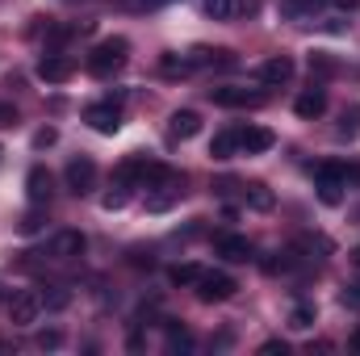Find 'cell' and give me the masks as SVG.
<instances>
[{
  "mask_svg": "<svg viewBox=\"0 0 360 356\" xmlns=\"http://www.w3.org/2000/svg\"><path fill=\"white\" fill-rule=\"evenodd\" d=\"M42 231V205H34L25 218H21V235H38Z\"/></svg>",
  "mask_w": 360,
  "mask_h": 356,
  "instance_id": "cell-30",
  "label": "cell"
},
{
  "mask_svg": "<svg viewBox=\"0 0 360 356\" xmlns=\"http://www.w3.org/2000/svg\"><path fill=\"white\" fill-rule=\"evenodd\" d=\"M310 72H319V76H335V72H340V63H335L327 51H314V55H310Z\"/></svg>",
  "mask_w": 360,
  "mask_h": 356,
  "instance_id": "cell-28",
  "label": "cell"
},
{
  "mask_svg": "<svg viewBox=\"0 0 360 356\" xmlns=\"http://www.w3.org/2000/svg\"><path fill=\"white\" fill-rule=\"evenodd\" d=\"M197 276H201V268L197 265H172L168 268V281L180 285V289H184V285H197Z\"/></svg>",
  "mask_w": 360,
  "mask_h": 356,
  "instance_id": "cell-24",
  "label": "cell"
},
{
  "mask_svg": "<svg viewBox=\"0 0 360 356\" xmlns=\"http://www.w3.org/2000/svg\"><path fill=\"white\" fill-rule=\"evenodd\" d=\"M51 193H55V177H51L42 164H34V168L25 172V197H30V205H46Z\"/></svg>",
  "mask_w": 360,
  "mask_h": 356,
  "instance_id": "cell-13",
  "label": "cell"
},
{
  "mask_svg": "<svg viewBox=\"0 0 360 356\" xmlns=\"http://www.w3.org/2000/svg\"><path fill=\"white\" fill-rule=\"evenodd\" d=\"M260 352H281V356H285V352H289V344H285V340H264V344H260Z\"/></svg>",
  "mask_w": 360,
  "mask_h": 356,
  "instance_id": "cell-34",
  "label": "cell"
},
{
  "mask_svg": "<svg viewBox=\"0 0 360 356\" xmlns=\"http://www.w3.org/2000/svg\"><path fill=\"white\" fill-rule=\"evenodd\" d=\"M84 122H89L96 134H117V130H122V101L105 96V101L89 105V109H84Z\"/></svg>",
  "mask_w": 360,
  "mask_h": 356,
  "instance_id": "cell-5",
  "label": "cell"
},
{
  "mask_svg": "<svg viewBox=\"0 0 360 356\" xmlns=\"http://www.w3.org/2000/svg\"><path fill=\"white\" fill-rule=\"evenodd\" d=\"M193 289H197V298H201V302H226V298H235V289H239V285H235V276H231V272H201Z\"/></svg>",
  "mask_w": 360,
  "mask_h": 356,
  "instance_id": "cell-8",
  "label": "cell"
},
{
  "mask_svg": "<svg viewBox=\"0 0 360 356\" xmlns=\"http://www.w3.org/2000/svg\"><path fill=\"white\" fill-rule=\"evenodd\" d=\"M55 139H59V130H55V126H42V130L34 134V147H38V151H42V147H55Z\"/></svg>",
  "mask_w": 360,
  "mask_h": 356,
  "instance_id": "cell-31",
  "label": "cell"
},
{
  "mask_svg": "<svg viewBox=\"0 0 360 356\" xmlns=\"http://www.w3.org/2000/svg\"><path fill=\"white\" fill-rule=\"evenodd\" d=\"M210 155H214L218 164L235 160V155H239V130H218V134L210 139Z\"/></svg>",
  "mask_w": 360,
  "mask_h": 356,
  "instance_id": "cell-17",
  "label": "cell"
},
{
  "mask_svg": "<svg viewBox=\"0 0 360 356\" xmlns=\"http://www.w3.org/2000/svg\"><path fill=\"white\" fill-rule=\"evenodd\" d=\"M210 101H214V105H222V109H260V105L269 101V92L222 84V89H210Z\"/></svg>",
  "mask_w": 360,
  "mask_h": 356,
  "instance_id": "cell-7",
  "label": "cell"
},
{
  "mask_svg": "<svg viewBox=\"0 0 360 356\" xmlns=\"http://www.w3.org/2000/svg\"><path fill=\"white\" fill-rule=\"evenodd\" d=\"M134 8H160V4H172V0H130Z\"/></svg>",
  "mask_w": 360,
  "mask_h": 356,
  "instance_id": "cell-36",
  "label": "cell"
},
{
  "mask_svg": "<svg viewBox=\"0 0 360 356\" xmlns=\"http://www.w3.org/2000/svg\"><path fill=\"white\" fill-rule=\"evenodd\" d=\"M256 80L269 84V89L289 84V80H293V59H289V55H272V59H264V63L256 68Z\"/></svg>",
  "mask_w": 360,
  "mask_h": 356,
  "instance_id": "cell-12",
  "label": "cell"
},
{
  "mask_svg": "<svg viewBox=\"0 0 360 356\" xmlns=\"http://www.w3.org/2000/svg\"><path fill=\"white\" fill-rule=\"evenodd\" d=\"M89 252V239H84V231H59V235H51V243H46V260H59V265H72V260H80Z\"/></svg>",
  "mask_w": 360,
  "mask_h": 356,
  "instance_id": "cell-4",
  "label": "cell"
},
{
  "mask_svg": "<svg viewBox=\"0 0 360 356\" xmlns=\"http://www.w3.org/2000/svg\"><path fill=\"white\" fill-rule=\"evenodd\" d=\"M42 310H46V306H42V293H38V289H21V293H13V302H8V323H13V327H34Z\"/></svg>",
  "mask_w": 360,
  "mask_h": 356,
  "instance_id": "cell-6",
  "label": "cell"
},
{
  "mask_svg": "<svg viewBox=\"0 0 360 356\" xmlns=\"http://www.w3.org/2000/svg\"><path fill=\"white\" fill-rule=\"evenodd\" d=\"M63 180H68V189H72L76 197H84V193L96 189V164H92L89 155H76V160H68Z\"/></svg>",
  "mask_w": 360,
  "mask_h": 356,
  "instance_id": "cell-9",
  "label": "cell"
},
{
  "mask_svg": "<svg viewBox=\"0 0 360 356\" xmlns=\"http://www.w3.org/2000/svg\"><path fill=\"white\" fill-rule=\"evenodd\" d=\"M272 143H276V134L264 130V126H243V130H239V151H243V155H264Z\"/></svg>",
  "mask_w": 360,
  "mask_h": 356,
  "instance_id": "cell-16",
  "label": "cell"
},
{
  "mask_svg": "<svg viewBox=\"0 0 360 356\" xmlns=\"http://www.w3.org/2000/svg\"><path fill=\"white\" fill-rule=\"evenodd\" d=\"M72 72H76V63H72L68 55H55V51H51V55L38 59V80H42V84H68Z\"/></svg>",
  "mask_w": 360,
  "mask_h": 356,
  "instance_id": "cell-11",
  "label": "cell"
},
{
  "mask_svg": "<svg viewBox=\"0 0 360 356\" xmlns=\"http://www.w3.org/2000/svg\"><path fill=\"white\" fill-rule=\"evenodd\" d=\"M214 252L222 260H231V265H248L256 256V248H252L248 235H214Z\"/></svg>",
  "mask_w": 360,
  "mask_h": 356,
  "instance_id": "cell-10",
  "label": "cell"
},
{
  "mask_svg": "<svg viewBox=\"0 0 360 356\" xmlns=\"http://www.w3.org/2000/svg\"><path fill=\"white\" fill-rule=\"evenodd\" d=\"M323 4H331V0H281V13H285V17H310V13L323 8Z\"/></svg>",
  "mask_w": 360,
  "mask_h": 356,
  "instance_id": "cell-23",
  "label": "cell"
},
{
  "mask_svg": "<svg viewBox=\"0 0 360 356\" xmlns=\"http://www.w3.org/2000/svg\"><path fill=\"white\" fill-rule=\"evenodd\" d=\"M293 113L306 117V122H310V117H323V113H327V89H323V84L302 89L297 92V101H293Z\"/></svg>",
  "mask_w": 360,
  "mask_h": 356,
  "instance_id": "cell-14",
  "label": "cell"
},
{
  "mask_svg": "<svg viewBox=\"0 0 360 356\" xmlns=\"http://www.w3.org/2000/svg\"><path fill=\"white\" fill-rule=\"evenodd\" d=\"M0 126H17V109L8 101H0Z\"/></svg>",
  "mask_w": 360,
  "mask_h": 356,
  "instance_id": "cell-33",
  "label": "cell"
},
{
  "mask_svg": "<svg viewBox=\"0 0 360 356\" xmlns=\"http://www.w3.org/2000/svg\"><path fill=\"white\" fill-rule=\"evenodd\" d=\"M293 248H297V252H323V256H327V252H331V239H323V235H302Z\"/></svg>",
  "mask_w": 360,
  "mask_h": 356,
  "instance_id": "cell-29",
  "label": "cell"
},
{
  "mask_svg": "<svg viewBox=\"0 0 360 356\" xmlns=\"http://www.w3.org/2000/svg\"><path fill=\"white\" fill-rule=\"evenodd\" d=\"M38 293H42V306H46V310H63V306L72 302V289H68V285H46V289H38Z\"/></svg>",
  "mask_w": 360,
  "mask_h": 356,
  "instance_id": "cell-21",
  "label": "cell"
},
{
  "mask_svg": "<svg viewBox=\"0 0 360 356\" xmlns=\"http://www.w3.org/2000/svg\"><path fill=\"white\" fill-rule=\"evenodd\" d=\"M180 197H184V172H176V168H160V177L147 184V210L151 214L172 210Z\"/></svg>",
  "mask_w": 360,
  "mask_h": 356,
  "instance_id": "cell-2",
  "label": "cell"
},
{
  "mask_svg": "<svg viewBox=\"0 0 360 356\" xmlns=\"http://www.w3.org/2000/svg\"><path fill=\"white\" fill-rule=\"evenodd\" d=\"M126 201H130V184H122V180H117V184L101 197V205H105V210H122Z\"/></svg>",
  "mask_w": 360,
  "mask_h": 356,
  "instance_id": "cell-25",
  "label": "cell"
},
{
  "mask_svg": "<svg viewBox=\"0 0 360 356\" xmlns=\"http://www.w3.org/2000/svg\"><path fill=\"white\" fill-rule=\"evenodd\" d=\"M314 189H319V201L323 205H340L344 201V189H348L344 164H319L314 168Z\"/></svg>",
  "mask_w": 360,
  "mask_h": 356,
  "instance_id": "cell-3",
  "label": "cell"
},
{
  "mask_svg": "<svg viewBox=\"0 0 360 356\" xmlns=\"http://www.w3.org/2000/svg\"><path fill=\"white\" fill-rule=\"evenodd\" d=\"M201 8H205V17H214V21H235V17H243V13H256L260 0H205Z\"/></svg>",
  "mask_w": 360,
  "mask_h": 356,
  "instance_id": "cell-15",
  "label": "cell"
},
{
  "mask_svg": "<svg viewBox=\"0 0 360 356\" xmlns=\"http://www.w3.org/2000/svg\"><path fill=\"white\" fill-rule=\"evenodd\" d=\"M348 344H352V352H360V331H352V340H348Z\"/></svg>",
  "mask_w": 360,
  "mask_h": 356,
  "instance_id": "cell-37",
  "label": "cell"
},
{
  "mask_svg": "<svg viewBox=\"0 0 360 356\" xmlns=\"http://www.w3.org/2000/svg\"><path fill=\"white\" fill-rule=\"evenodd\" d=\"M239 193H243V201H248L252 210H272V189L269 184L252 180V184H239Z\"/></svg>",
  "mask_w": 360,
  "mask_h": 356,
  "instance_id": "cell-19",
  "label": "cell"
},
{
  "mask_svg": "<svg viewBox=\"0 0 360 356\" xmlns=\"http://www.w3.org/2000/svg\"><path fill=\"white\" fill-rule=\"evenodd\" d=\"M344 302H348V306H360V281H356V285H348V289H344Z\"/></svg>",
  "mask_w": 360,
  "mask_h": 356,
  "instance_id": "cell-35",
  "label": "cell"
},
{
  "mask_svg": "<svg viewBox=\"0 0 360 356\" xmlns=\"http://www.w3.org/2000/svg\"><path fill=\"white\" fill-rule=\"evenodd\" d=\"M126 59H130V42L117 34V38H105V42H96L89 51V59H84V68H89L96 80H109L113 72H122L126 68Z\"/></svg>",
  "mask_w": 360,
  "mask_h": 356,
  "instance_id": "cell-1",
  "label": "cell"
},
{
  "mask_svg": "<svg viewBox=\"0 0 360 356\" xmlns=\"http://www.w3.org/2000/svg\"><path fill=\"white\" fill-rule=\"evenodd\" d=\"M168 130H172V139H193V134H201V117L193 109H176L168 117Z\"/></svg>",
  "mask_w": 360,
  "mask_h": 356,
  "instance_id": "cell-18",
  "label": "cell"
},
{
  "mask_svg": "<svg viewBox=\"0 0 360 356\" xmlns=\"http://www.w3.org/2000/svg\"><path fill=\"white\" fill-rule=\"evenodd\" d=\"M356 134H360V105H352L340 117V139H356Z\"/></svg>",
  "mask_w": 360,
  "mask_h": 356,
  "instance_id": "cell-26",
  "label": "cell"
},
{
  "mask_svg": "<svg viewBox=\"0 0 360 356\" xmlns=\"http://www.w3.org/2000/svg\"><path fill=\"white\" fill-rule=\"evenodd\" d=\"M164 331H168V348L172 352H193V336L180 327L176 319H164Z\"/></svg>",
  "mask_w": 360,
  "mask_h": 356,
  "instance_id": "cell-20",
  "label": "cell"
},
{
  "mask_svg": "<svg viewBox=\"0 0 360 356\" xmlns=\"http://www.w3.org/2000/svg\"><path fill=\"white\" fill-rule=\"evenodd\" d=\"M59 344H63L59 331H38V348H59Z\"/></svg>",
  "mask_w": 360,
  "mask_h": 356,
  "instance_id": "cell-32",
  "label": "cell"
},
{
  "mask_svg": "<svg viewBox=\"0 0 360 356\" xmlns=\"http://www.w3.org/2000/svg\"><path fill=\"white\" fill-rule=\"evenodd\" d=\"M160 72H164V76H188V72H193V63H188V59H180V55H164V59H160Z\"/></svg>",
  "mask_w": 360,
  "mask_h": 356,
  "instance_id": "cell-27",
  "label": "cell"
},
{
  "mask_svg": "<svg viewBox=\"0 0 360 356\" xmlns=\"http://www.w3.org/2000/svg\"><path fill=\"white\" fill-rule=\"evenodd\" d=\"M352 265L360 268V243H356V248H352Z\"/></svg>",
  "mask_w": 360,
  "mask_h": 356,
  "instance_id": "cell-39",
  "label": "cell"
},
{
  "mask_svg": "<svg viewBox=\"0 0 360 356\" xmlns=\"http://www.w3.org/2000/svg\"><path fill=\"white\" fill-rule=\"evenodd\" d=\"M335 4H340V8H356L360 0H335Z\"/></svg>",
  "mask_w": 360,
  "mask_h": 356,
  "instance_id": "cell-38",
  "label": "cell"
},
{
  "mask_svg": "<svg viewBox=\"0 0 360 356\" xmlns=\"http://www.w3.org/2000/svg\"><path fill=\"white\" fill-rule=\"evenodd\" d=\"M289 327H293V331H310V327H314V306H310V302H297V306L289 310Z\"/></svg>",
  "mask_w": 360,
  "mask_h": 356,
  "instance_id": "cell-22",
  "label": "cell"
}]
</instances>
